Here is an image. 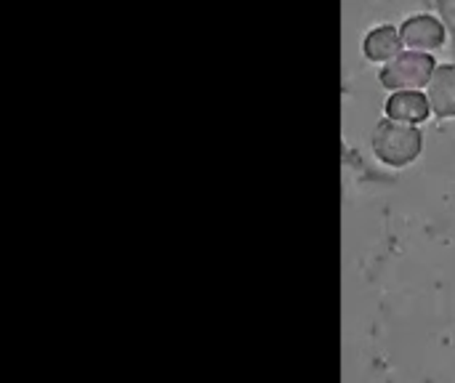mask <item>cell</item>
<instances>
[{
  "label": "cell",
  "instance_id": "obj_3",
  "mask_svg": "<svg viewBox=\"0 0 455 383\" xmlns=\"http://www.w3.org/2000/svg\"><path fill=\"white\" fill-rule=\"evenodd\" d=\"M400 35H403V45L408 51H421V53H437L451 43L443 19L432 11L408 13L400 21Z\"/></svg>",
  "mask_w": 455,
  "mask_h": 383
},
{
  "label": "cell",
  "instance_id": "obj_2",
  "mask_svg": "<svg viewBox=\"0 0 455 383\" xmlns=\"http://www.w3.org/2000/svg\"><path fill=\"white\" fill-rule=\"evenodd\" d=\"M437 64L440 61L435 59V53H421V51L405 48L397 59L379 67L376 77H379V85L389 93H395V91H427Z\"/></svg>",
  "mask_w": 455,
  "mask_h": 383
},
{
  "label": "cell",
  "instance_id": "obj_1",
  "mask_svg": "<svg viewBox=\"0 0 455 383\" xmlns=\"http://www.w3.org/2000/svg\"><path fill=\"white\" fill-rule=\"evenodd\" d=\"M424 131L416 125H403L395 120L381 117L371 133V149L376 155V160L387 168L403 171L408 165H413L421 152H424Z\"/></svg>",
  "mask_w": 455,
  "mask_h": 383
},
{
  "label": "cell",
  "instance_id": "obj_5",
  "mask_svg": "<svg viewBox=\"0 0 455 383\" xmlns=\"http://www.w3.org/2000/svg\"><path fill=\"white\" fill-rule=\"evenodd\" d=\"M384 117L403 123V125L421 128L424 123L435 117V109H432L427 91H395L384 101Z\"/></svg>",
  "mask_w": 455,
  "mask_h": 383
},
{
  "label": "cell",
  "instance_id": "obj_4",
  "mask_svg": "<svg viewBox=\"0 0 455 383\" xmlns=\"http://www.w3.org/2000/svg\"><path fill=\"white\" fill-rule=\"evenodd\" d=\"M403 51H405V45H403L400 24H392V21L373 24V27L365 29L363 37H360V53H363V59H365L368 64H376V67L389 64V61L397 59Z\"/></svg>",
  "mask_w": 455,
  "mask_h": 383
},
{
  "label": "cell",
  "instance_id": "obj_7",
  "mask_svg": "<svg viewBox=\"0 0 455 383\" xmlns=\"http://www.w3.org/2000/svg\"><path fill=\"white\" fill-rule=\"evenodd\" d=\"M432 8L435 13L443 19L445 29H448V37H451V51L455 56V0H432Z\"/></svg>",
  "mask_w": 455,
  "mask_h": 383
},
{
  "label": "cell",
  "instance_id": "obj_6",
  "mask_svg": "<svg viewBox=\"0 0 455 383\" xmlns=\"http://www.w3.org/2000/svg\"><path fill=\"white\" fill-rule=\"evenodd\" d=\"M427 96L432 101L437 120H455V61H440L429 85Z\"/></svg>",
  "mask_w": 455,
  "mask_h": 383
}]
</instances>
